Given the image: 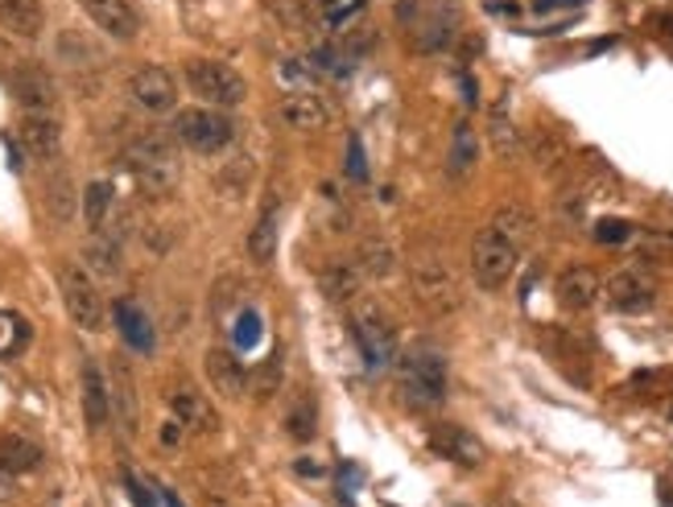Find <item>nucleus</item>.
<instances>
[{
	"instance_id": "ddd939ff",
	"label": "nucleus",
	"mask_w": 673,
	"mask_h": 507,
	"mask_svg": "<svg viewBox=\"0 0 673 507\" xmlns=\"http://www.w3.org/2000/svg\"><path fill=\"white\" fill-rule=\"evenodd\" d=\"M17 136L26 153L38 161H50L62 149V120L59 112H26L21 124H17Z\"/></svg>"
},
{
	"instance_id": "37998d69",
	"label": "nucleus",
	"mask_w": 673,
	"mask_h": 507,
	"mask_svg": "<svg viewBox=\"0 0 673 507\" xmlns=\"http://www.w3.org/2000/svg\"><path fill=\"white\" fill-rule=\"evenodd\" d=\"M13 483H17L13 470H4V466H0V499H9V495H13Z\"/></svg>"
},
{
	"instance_id": "e433bc0d",
	"label": "nucleus",
	"mask_w": 673,
	"mask_h": 507,
	"mask_svg": "<svg viewBox=\"0 0 673 507\" xmlns=\"http://www.w3.org/2000/svg\"><path fill=\"white\" fill-rule=\"evenodd\" d=\"M314 67L327 74H348V67H352V54H343V50H335V45H319L314 50Z\"/></svg>"
},
{
	"instance_id": "5701e85b",
	"label": "nucleus",
	"mask_w": 673,
	"mask_h": 507,
	"mask_svg": "<svg viewBox=\"0 0 673 507\" xmlns=\"http://www.w3.org/2000/svg\"><path fill=\"white\" fill-rule=\"evenodd\" d=\"M278 232H281L278 199H269V203H264V211H261V219L252 223V232H249L252 264H273V256H278Z\"/></svg>"
},
{
	"instance_id": "c9c22d12",
	"label": "nucleus",
	"mask_w": 673,
	"mask_h": 507,
	"mask_svg": "<svg viewBox=\"0 0 673 507\" xmlns=\"http://www.w3.org/2000/svg\"><path fill=\"white\" fill-rule=\"evenodd\" d=\"M50 215L59 219V223H67V219L74 215V190L62 174L50 182Z\"/></svg>"
},
{
	"instance_id": "423d86ee",
	"label": "nucleus",
	"mask_w": 673,
	"mask_h": 507,
	"mask_svg": "<svg viewBox=\"0 0 673 507\" xmlns=\"http://www.w3.org/2000/svg\"><path fill=\"white\" fill-rule=\"evenodd\" d=\"M516 261H521V252H516L509 240L492 227H483L475 240H471V276H475V285L483 293H500L516 273Z\"/></svg>"
},
{
	"instance_id": "c756f323",
	"label": "nucleus",
	"mask_w": 673,
	"mask_h": 507,
	"mask_svg": "<svg viewBox=\"0 0 673 507\" xmlns=\"http://www.w3.org/2000/svg\"><path fill=\"white\" fill-rule=\"evenodd\" d=\"M285 429H290L293 442H310L314 429H319V408L310 396H293L290 413H285Z\"/></svg>"
},
{
	"instance_id": "7ed1b4c3",
	"label": "nucleus",
	"mask_w": 673,
	"mask_h": 507,
	"mask_svg": "<svg viewBox=\"0 0 673 507\" xmlns=\"http://www.w3.org/2000/svg\"><path fill=\"white\" fill-rule=\"evenodd\" d=\"M410 285H413V297L430 310V314H454L463 305V290H459V276L454 268L446 264L439 247H422L410 264Z\"/></svg>"
},
{
	"instance_id": "0eeeda50",
	"label": "nucleus",
	"mask_w": 673,
	"mask_h": 507,
	"mask_svg": "<svg viewBox=\"0 0 673 507\" xmlns=\"http://www.w3.org/2000/svg\"><path fill=\"white\" fill-rule=\"evenodd\" d=\"M187 88H191L199 100H207V108H240L244 95H249V83L240 79V71L215 59L187 62Z\"/></svg>"
},
{
	"instance_id": "f704fd0d",
	"label": "nucleus",
	"mask_w": 673,
	"mask_h": 507,
	"mask_svg": "<svg viewBox=\"0 0 673 507\" xmlns=\"http://www.w3.org/2000/svg\"><path fill=\"white\" fill-rule=\"evenodd\" d=\"M360 9H364V0H319V13L331 30H343Z\"/></svg>"
},
{
	"instance_id": "4468645a",
	"label": "nucleus",
	"mask_w": 673,
	"mask_h": 507,
	"mask_svg": "<svg viewBox=\"0 0 673 507\" xmlns=\"http://www.w3.org/2000/svg\"><path fill=\"white\" fill-rule=\"evenodd\" d=\"M79 9H83L108 38H117V42H132V38L141 33V17H137V9H132L129 0H79Z\"/></svg>"
},
{
	"instance_id": "a878e982",
	"label": "nucleus",
	"mask_w": 673,
	"mask_h": 507,
	"mask_svg": "<svg viewBox=\"0 0 673 507\" xmlns=\"http://www.w3.org/2000/svg\"><path fill=\"white\" fill-rule=\"evenodd\" d=\"M488 141L496 149V158H516V149H521V132L513 124V112H509V95H500L492 103V112H488Z\"/></svg>"
},
{
	"instance_id": "20e7f679",
	"label": "nucleus",
	"mask_w": 673,
	"mask_h": 507,
	"mask_svg": "<svg viewBox=\"0 0 673 507\" xmlns=\"http://www.w3.org/2000/svg\"><path fill=\"white\" fill-rule=\"evenodd\" d=\"M401 21H405L413 45L422 54H434V50H446L454 42L459 9H454V0H410L401 9Z\"/></svg>"
},
{
	"instance_id": "2f4dec72",
	"label": "nucleus",
	"mask_w": 673,
	"mask_h": 507,
	"mask_svg": "<svg viewBox=\"0 0 673 507\" xmlns=\"http://www.w3.org/2000/svg\"><path fill=\"white\" fill-rule=\"evenodd\" d=\"M112 384H117V388H108L112 392V405L120 408V417H124V425H137V396H132V376H129V367H124V363H117V367H112Z\"/></svg>"
},
{
	"instance_id": "4be33fe9",
	"label": "nucleus",
	"mask_w": 673,
	"mask_h": 507,
	"mask_svg": "<svg viewBox=\"0 0 673 507\" xmlns=\"http://www.w3.org/2000/svg\"><path fill=\"white\" fill-rule=\"evenodd\" d=\"M79 388H83V417H88L91 429H100L103 420L112 417V392H108V379L91 359L79 372Z\"/></svg>"
},
{
	"instance_id": "f3484780",
	"label": "nucleus",
	"mask_w": 673,
	"mask_h": 507,
	"mask_svg": "<svg viewBox=\"0 0 673 507\" xmlns=\"http://www.w3.org/2000/svg\"><path fill=\"white\" fill-rule=\"evenodd\" d=\"M430 446H434V454H442V458H451L459 466L483 463V442L471 429H463V425H434L430 429Z\"/></svg>"
},
{
	"instance_id": "79ce46f5",
	"label": "nucleus",
	"mask_w": 673,
	"mask_h": 507,
	"mask_svg": "<svg viewBox=\"0 0 673 507\" xmlns=\"http://www.w3.org/2000/svg\"><path fill=\"white\" fill-rule=\"evenodd\" d=\"M586 0H538V13H550V9H579Z\"/></svg>"
},
{
	"instance_id": "72a5a7b5",
	"label": "nucleus",
	"mask_w": 673,
	"mask_h": 507,
	"mask_svg": "<svg viewBox=\"0 0 673 507\" xmlns=\"http://www.w3.org/2000/svg\"><path fill=\"white\" fill-rule=\"evenodd\" d=\"M88 264L100 276H117L120 273V244H117V240H91V244H88Z\"/></svg>"
},
{
	"instance_id": "c85d7f7f",
	"label": "nucleus",
	"mask_w": 673,
	"mask_h": 507,
	"mask_svg": "<svg viewBox=\"0 0 673 507\" xmlns=\"http://www.w3.org/2000/svg\"><path fill=\"white\" fill-rule=\"evenodd\" d=\"M355 264H360V273L372 276V281H384V276L396 273V247L384 244V240H364L360 244V256H355Z\"/></svg>"
},
{
	"instance_id": "b1692460",
	"label": "nucleus",
	"mask_w": 673,
	"mask_h": 507,
	"mask_svg": "<svg viewBox=\"0 0 673 507\" xmlns=\"http://www.w3.org/2000/svg\"><path fill=\"white\" fill-rule=\"evenodd\" d=\"M42 446L26 434H4L0 437V466L13 470V475H33L42 466Z\"/></svg>"
},
{
	"instance_id": "cd10ccee",
	"label": "nucleus",
	"mask_w": 673,
	"mask_h": 507,
	"mask_svg": "<svg viewBox=\"0 0 673 507\" xmlns=\"http://www.w3.org/2000/svg\"><path fill=\"white\" fill-rule=\"evenodd\" d=\"M112 314H117L120 338H124L132 351H145V355H149V351H153V343H158V338H153V322H149L132 302H117V310H112Z\"/></svg>"
},
{
	"instance_id": "6e6552de",
	"label": "nucleus",
	"mask_w": 673,
	"mask_h": 507,
	"mask_svg": "<svg viewBox=\"0 0 673 507\" xmlns=\"http://www.w3.org/2000/svg\"><path fill=\"white\" fill-rule=\"evenodd\" d=\"M352 331H355V343H360V351H364V359L372 372H381V367L396 363V326L376 302H355Z\"/></svg>"
},
{
	"instance_id": "a19ab883",
	"label": "nucleus",
	"mask_w": 673,
	"mask_h": 507,
	"mask_svg": "<svg viewBox=\"0 0 673 507\" xmlns=\"http://www.w3.org/2000/svg\"><path fill=\"white\" fill-rule=\"evenodd\" d=\"M124 483H129V491H132V504H137V507H153V499H149V491H145V487H141V483H137V478H132V475H124Z\"/></svg>"
},
{
	"instance_id": "4c0bfd02",
	"label": "nucleus",
	"mask_w": 673,
	"mask_h": 507,
	"mask_svg": "<svg viewBox=\"0 0 673 507\" xmlns=\"http://www.w3.org/2000/svg\"><path fill=\"white\" fill-rule=\"evenodd\" d=\"M595 240H600V244H629L632 223H624V219H600V223H595Z\"/></svg>"
},
{
	"instance_id": "a211bd4d",
	"label": "nucleus",
	"mask_w": 673,
	"mask_h": 507,
	"mask_svg": "<svg viewBox=\"0 0 673 507\" xmlns=\"http://www.w3.org/2000/svg\"><path fill=\"white\" fill-rule=\"evenodd\" d=\"M600 276H595V268H586V264H571L566 273L558 276V302H562V310H574V314H583V310H591V305L600 302Z\"/></svg>"
},
{
	"instance_id": "9d476101",
	"label": "nucleus",
	"mask_w": 673,
	"mask_h": 507,
	"mask_svg": "<svg viewBox=\"0 0 673 507\" xmlns=\"http://www.w3.org/2000/svg\"><path fill=\"white\" fill-rule=\"evenodd\" d=\"M129 95H132V103H137L141 112H149V116H161V112H174L178 83H174V74L165 71V67L149 62V67H137V71H132Z\"/></svg>"
},
{
	"instance_id": "58836bf2",
	"label": "nucleus",
	"mask_w": 673,
	"mask_h": 507,
	"mask_svg": "<svg viewBox=\"0 0 673 507\" xmlns=\"http://www.w3.org/2000/svg\"><path fill=\"white\" fill-rule=\"evenodd\" d=\"M257 334H261V318H257L252 310H244V314H240V322H235V347H249V343H257Z\"/></svg>"
},
{
	"instance_id": "ea45409f",
	"label": "nucleus",
	"mask_w": 673,
	"mask_h": 507,
	"mask_svg": "<svg viewBox=\"0 0 673 507\" xmlns=\"http://www.w3.org/2000/svg\"><path fill=\"white\" fill-rule=\"evenodd\" d=\"M348 174L355 178V182H364L368 178V165H364V145H360V136H348Z\"/></svg>"
},
{
	"instance_id": "c03bdc74",
	"label": "nucleus",
	"mask_w": 673,
	"mask_h": 507,
	"mask_svg": "<svg viewBox=\"0 0 673 507\" xmlns=\"http://www.w3.org/2000/svg\"><path fill=\"white\" fill-rule=\"evenodd\" d=\"M165 504H170V507H182V504H178V499H174V495H165Z\"/></svg>"
},
{
	"instance_id": "dca6fc26",
	"label": "nucleus",
	"mask_w": 673,
	"mask_h": 507,
	"mask_svg": "<svg viewBox=\"0 0 673 507\" xmlns=\"http://www.w3.org/2000/svg\"><path fill=\"white\" fill-rule=\"evenodd\" d=\"M281 120L290 124L293 132H322L331 124V103L322 100L319 91H293L281 103Z\"/></svg>"
},
{
	"instance_id": "f03ea898",
	"label": "nucleus",
	"mask_w": 673,
	"mask_h": 507,
	"mask_svg": "<svg viewBox=\"0 0 673 507\" xmlns=\"http://www.w3.org/2000/svg\"><path fill=\"white\" fill-rule=\"evenodd\" d=\"M124 161H129L132 178L141 182V190H149V194H170L178 186L174 141L161 129L137 132L129 141V149H124Z\"/></svg>"
},
{
	"instance_id": "7c9ffc66",
	"label": "nucleus",
	"mask_w": 673,
	"mask_h": 507,
	"mask_svg": "<svg viewBox=\"0 0 673 507\" xmlns=\"http://www.w3.org/2000/svg\"><path fill=\"white\" fill-rule=\"evenodd\" d=\"M108 211H112V182H91V186L83 190V219H88V227L100 232Z\"/></svg>"
},
{
	"instance_id": "aec40b11",
	"label": "nucleus",
	"mask_w": 673,
	"mask_h": 507,
	"mask_svg": "<svg viewBox=\"0 0 673 507\" xmlns=\"http://www.w3.org/2000/svg\"><path fill=\"white\" fill-rule=\"evenodd\" d=\"M207 384H211V388L220 392V396L235 400V396H244V384H249V372H244V363L235 359L232 351L211 347V351H207Z\"/></svg>"
},
{
	"instance_id": "473e14b6",
	"label": "nucleus",
	"mask_w": 673,
	"mask_h": 507,
	"mask_svg": "<svg viewBox=\"0 0 673 507\" xmlns=\"http://www.w3.org/2000/svg\"><path fill=\"white\" fill-rule=\"evenodd\" d=\"M278 388H281V359L278 355H269V359L252 372V396L264 405V400H273V396H278Z\"/></svg>"
},
{
	"instance_id": "412c9836",
	"label": "nucleus",
	"mask_w": 673,
	"mask_h": 507,
	"mask_svg": "<svg viewBox=\"0 0 673 507\" xmlns=\"http://www.w3.org/2000/svg\"><path fill=\"white\" fill-rule=\"evenodd\" d=\"M319 290L327 302H355L360 290H364V273H360V264L352 261H331L327 268L319 273Z\"/></svg>"
},
{
	"instance_id": "2eb2a0df",
	"label": "nucleus",
	"mask_w": 673,
	"mask_h": 507,
	"mask_svg": "<svg viewBox=\"0 0 673 507\" xmlns=\"http://www.w3.org/2000/svg\"><path fill=\"white\" fill-rule=\"evenodd\" d=\"M170 413H174V420L182 425V429H199V434H211L215 429V413H211V405H207V396L194 384H170Z\"/></svg>"
},
{
	"instance_id": "9b49d317",
	"label": "nucleus",
	"mask_w": 673,
	"mask_h": 507,
	"mask_svg": "<svg viewBox=\"0 0 673 507\" xmlns=\"http://www.w3.org/2000/svg\"><path fill=\"white\" fill-rule=\"evenodd\" d=\"M9 88H13V100L21 103V112H59V88H54L50 71L38 62L13 67Z\"/></svg>"
},
{
	"instance_id": "bb28decb",
	"label": "nucleus",
	"mask_w": 673,
	"mask_h": 507,
	"mask_svg": "<svg viewBox=\"0 0 673 507\" xmlns=\"http://www.w3.org/2000/svg\"><path fill=\"white\" fill-rule=\"evenodd\" d=\"M480 161V136L471 129L468 120H459L451 132V153H446V174L451 178H468Z\"/></svg>"
},
{
	"instance_id": "f257e3e1",
	"label": "nucleus",
	"mask_w": 673,
	"mask_h": 507,
	"mask_svg": "<svg viewBox=\"0 0 673 507\" xmlns=\"http://www.w3.org/2000/svg\"><path fill=\"white\" fill-rule=\"evenodd\" d=\"M396 392L405 396L413 413H439L451 392V372H446V355L439 347H410L396 359Z\"/></svg>"
},
{
	"instance_id": "39448f33",
	"label": "nucleus",
	"mask_w": 673,
	"mask_h": 507,
	"mask_svg": "<svg viewBox=\"0 0 673 507\" xmlns=\"http://www.w3.org/2000/svg\"><path fill=\"white\" fill-rule=\"evenodd\" d=\"M174 141L191 153H223L235 141V124L223 116V108H182L174 116Z\"/></svg>"
},
{
	"instance_id": "1a4fd4ad",
	"label": "nucleus",
	"mask_w": 673,
	"mask_h": 507,
	"mask_svg": "<svg viewBox=\"0 0 673 507\" xmlns=\"http://www.w3.org/2000/svg\"><path fill=\"white\" fill-rule=\"evenodd\" d=\"M62 285V302H67V314L79 331H103V297L96 290V281L88 276V268H79V264H67L59 276Z\"/></svg>"
},
{
	"instance_id": "393cba45",
	"label": "nucleus",
	"mask_w": 673,
	"mask_h": 507,
	"mask_svg": "<svg viewBox=\"0 0 673 507\" xmlns=\"http://www.w3.org/2000/svg\"><path fill=\"white\" fill-rule=\"evenodd\" d=\"M492 232L504 235L516 252H525V247L538 240V219H533V211H525V206H500L496 219H492Z\"/></svg>"
},
{
	"instance_id": "f8f14e48",
	"label": "nucleus",
	"mask_w": 673,
	"mask_h": 507,
	"mask_svg": "<svg viewBox=\"0 0 673 507\" xmlns=\"http://www.w3.org/2000/svg\"><path fill=\"white\" fill-rule=\"evenodd\" d=\"M653 297H657V285L641 268H620L607 281V305L615 314H644V310H653Z\"/></svg>"
},
{
	"instance_id": "6ab92c4d",
	"label": "nucleus",
	"mask_w": 673,
	"mask_h": 507,
	"mask_svg": "<svg viewBox=\"0 0 673 507\" xmlns=\"http://www.w3.org/2000/svg\"><path fill=\"white\" fill-rule=\"evenodd\" d=\"M0 30L13 33V38H42L46 30V9L42 0H0Z\"/></svg>"
}]
</instances>
